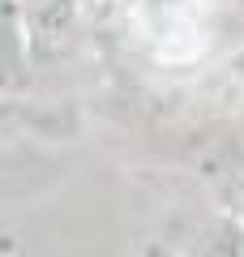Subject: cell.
I'll return each mask as SVG.
<instances>
[{
  "instance_id": "6da1fadb",
  "label": "cell",
  "mask_w": 244,
  "mask_h": 257,
  "mask_svg": "<svg viewBox=\"0 0 244 257\" xmlns=\"http://www.w3.org/2000/svg\"><path fill=\"white\" fill-rule=\"evenodd\" d=\"M77 26V0H22V30L30 56H56Z\"/></svg>"
},
{
  "instance_id": "7a4b0ae2",
  "label": "cell",
  "mask_w": 244,
  "mask_h": 257,
  "mask_svg": "<svg viewBox=\"0 0 244 257\" xmlns=\"http://www.w3.org/2000/svg\"><path fill=\"white\" fill-rule=\"evenodd\" d=\"M184 257H244V219H235L231 210H214L193 227L189 248H180Z\"/></svg>"
},
{
  "instance_id": "3957f363",
  "label": "cell",
  "mask_w": 244,
  "mask_h": 257,
  "mask_svg": "<svg viewBox=\"0 0 244 257\" xmlns=\"http://www.w3.org/2000/svg\"><path fill=\"white\" fill-rule=\"evenodd\" d=\"M30 60L26 30H22V0H0V82H22Z\"/></svg>"
},
{
  "instance_id": "277c9868",
  "label": "cell",
  "mask_w": 244,
  "mask_h": 257,
  "mask_svg": "<svg viewBox=\"0 0 244 257\" xmlns=\"http://www.w3.org/2000/svg\"><path fill=\"white\" fill-rule=\"evenodd\" d=\"M146 257H184V253H176V248H150Z\"/></svg>"
},
{
  "instance_id": "5b68a950",
  "label": "cell",
  "mask_w": 244,
  "mask_h": 257,
  "mask_svg": "<svg viewBox=\"0 0 244 257\" xmlns=\"http://www.w3.org/2000/svg\"><path fill=\"white\" fill-rule=\"evenodd\" d=\"M240 133H244V116H240Z\"/></svg>"
}]
</instances>
